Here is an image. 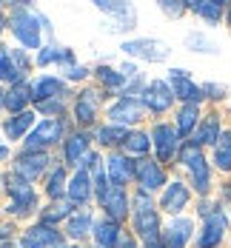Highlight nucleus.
<instances>
[{"mask_svg":"<svg viewBox=\"0 0 231 248\" xmlns=\"http://www.w3.org/2000/svg\"><path fill=\"white\" fill-rule=\"evenodd\" d=\"M214 160H217V166H220L223 171H229V169H231V131L220 137L217 151H214Z\"/></svg>","mask_w":231,"mask_h":248,"instance_id":"a878e982","label":"nucleus"},{"mask_svg":"<svg viewBox=\"0 0 231 248\" xmlns=\"http://www.w3.org/2000/svg\"><path fill=\"white\" fill-rule=\"evenodd\" d=\"M23 246L26 248H43V246H60V234L49 228V225H40V228H29L23 234Z\"/></svg>","mask_w":231,"mask_h":248,"instance_id":"2eb2a0df","label":"nucleus"},{"mask_svg":"<svg viewBox=\"0 0 231 248\" xmlns=\"http://www.w3.org/2000/svg\"><path fill=\"white\" fill-rule=\"evenodd\" d=\"M31 120H34V114H26V111H23V114H17V117H12V120L6 123V134H9L12 140H17L26 128L31 125Z\"/></svg>","mask_w":231,"mask_h":248,"instance_id":"cd10ccee","label":"nucleus"},{"mask_svg":"<svg viewBox=\"0 0 231 248\" xmlns=\"http://www.w3.org/2000/svg\"><path fill=\"white\" fill-rule=\"evenodd\" d=\"M185 202H188V188L183 186V183H171L169 188H166V194H163V208L169 211V214H177L185 208Z\"/></svg>","mask_w":231,"mask_h":248,"instance_id":"dca6fc26","label":"nucleus"},{"mask_svg":"<svg viewBox=\"0 0 231 248\" xmlns=\"http://www.w3.org/2000/svg\"><path fill=\"white\" fill-rule=\"evenodd\" d=\"M86 149H89V137H86V134L69 137V140H66V160H69V163H77L80 154H86Z\"/></svg>","mask_w":231,"mask_h":248,"instance_id":"393cba45","label":"nucleus"},{"mask_svg":"<svg viewBox=\"0 0 231 248\" xmlns=\"http://www.w3.org/2000/svg\"><path fill=\"white\" fill-rule=\"evenodd\" d=\"M229 20H231V6H229Z\"/></svg>","mask_w":231,"mask_h":248,"instance_id":"de8ad7c7","label":"nucleus"},{"mask_svg":"<svg viewBox=\"0 0 231 248\" xmlns=\"http://www.w3.org/2000/svg\"><path fill=\"white\" fill-rule=\"evenodd\" d=\"M40 111H57V114H60V111H63V100H49V103H40Z\"/></svg>","mask_w":231,"mask_h":248,"instance_id":"ea45409f","label":"nucleus"},{"mask_svg":"<svg viewBox=\"0 0 231 248\" xmlns=\"http://www.w3.org/2000/svg\"><path fill=\"white\" fill-rule=\"evenodd\" d=\"M69 77H72V80H80V77H86V69H83V66H80V69H72Z\"/></svg>","mask_w":231,"mask_h":248,"instance_id":"37998d69","label":"nucleus"},{"mask_svg":"<svg viewBox=\"0 0 231 248\" xmlns=\"http://www.w3.org/2000/svg\"><path fill=\"white\" fill-rule=\"evenodd\" d=\"M152 137H154V146H157L160 160H171L174 151H177V131H174L171 125L160 123V125H154Z\"/></svg>","mask_w":231,"mask_h":248,"instance_id":"9d476101","label":"nucleus"},{"mask_svg":"<svg viewBox=\"0 0 231 248\" xmlns=\"http://www.w3.org/2000/svg\"><path fill=\"white\" fill-rule=\"evenodd\" d=\"M197 123V106H185L180 111V120H177V134H191V128Z\"/></svg>","mask_w":231,"mask_h":248,"instance_id":"2f4dec72","label":"nucleus"},{"mask_svg":"<svg viewBox=\"0 0 231 248\" xmlns=\"http://www.w3.org/2000/svg\"><path fill=\"white\" fill-rule=\"evenodd\" d=\"M183 163L188 166V171H191V180H194V188L200 191V194H205L208 191V186H211V180H208V166H205L203 154L197 151V146L191 143V146H185L183 149Z\"/></svg>","mask_w":231,"mask_h":248,"instance_id":"7ed1b4c3","label":"nucleus"},{"mask_svg":"<svg viewBox=\"0 0 231 248\" xmlns=\"http://www.w3.org/2000/svg\"><path fill=\"white\" fill-rule=\"evenodd\" d=\"M188 237H191V223L188 220H174L166 231V240H163L166 246L163 248H183L188 243Z\"/></svg>","mask_w":231,"mask_h":248,"instance_id":"f3484780","label":"nucleus"},{"mask_svg":"<svg viewBox=\"0 0 231 248\" xmlns=\"http://www.w3.org/2000/svg\"><path fill=\"white\" fill-rule=\"evenodd\" d=\"M134 174V166H128L126 157H120V154H114V157H108V177H111V183L117 186V188H123L126 186V180Z\"/></svg>","mask_w":231,"mask_h":248,"instance_id":"a211bd4d","label":"nucleus"},{"mask_svg":"<svg viewBox=\"0 0 231 248\" xmlns=\"http://www.w3.org/2000/svg\"><path fill=\"white\" fill-rule=\"evenodd\" d=\"M69 214V205L66 202H60V205H51V211L43 214V223H54V220H63Z\"/></svg>","mask_w":231,"mask_h":248,"instance_id":"58836bf2","label":"nucleus"},{"mask_svg":"<svg viewBox=\"0 0 231 248\" xmlns=\"http://www.w3.org/2000/svg\"><path fill=\"white\" fill-rule=\"evenodd\" d=\"M29 100H31V94L26 92L23 86H15L12 92H6V108H12V111H20Z\"/></svg>","mask_w":231,"mask_h":248,"instance_id":"c85d7f7f","label":"nucleus"},{"mask_svg":"<svg viewBox=\"0 0 231 248\" xmlns=\"http://www.w3.org/2000/svg\"><path fill=\"white\" fill-rule=\"evenodd\" d=\"M188 9L194 15H200L205 20H220L223 17V3H211V0H203V3H188Z\"/></svg>","mask_w":231,"mask_h":248,"instance_id":"5701e85b","label":"nucleus"},{"mask_svg":"<svg viewBox=\"0 0 231 248\" xmlns=\"http://www.w3.org/2000/svg\"><path fill=\"white\" fill-rule=\"evenodd\" d=\"M134 177L140 180V186L146 188V191H152V188H160L163 186V169L152 163V160H140V163H134Z\"/></svg>","mask_w":231,"mask_h":248,"instance_id":"9b49d317","label":"nucleus"},{"mask_svg":"<svg viewBox=\"0 0 231 248\" xmlns=\"http://www.w3.org/2000/svg\"><path fill=\"white\" fill-rule=\"evenodd\" d=\"M117 123H137L140 117H143V103L134 97H120L114 106H111V111H108Z\"/></svg>","mask_w":231,"mask_h":248,"instance_id":"f8f14e48","label":"nucleus"},{"mask_svg":"<svg viewBox=\"0 0 231 248\" xmlns=\"http://www.w3.org/2000/svg\"><path fill=\"white\" fill-rule=\"evenodd\" d=\"M72 63V51L69 49H54V46H49V49H43L40 54H37V63L40 66H46V63Z\"/></svg>","mask_w":231,"mask_h":248,"instance_id":"bb28decb","label":"nucleus"},{"mask_svg":"<svg viewBox=\"0 0 231 248\" xmlns=\"http://www.w3.org/2000/svg\"><path fill=\"white\" fill-rule=\"evenodd\" d=\"M60 92H63V83H60L57 77H37V80L31 83V100H34V103H49V100H54Z\"/></svg>","mask_w":231,"mask_h":248,"instance_id":"4468645a","label":"nucleus"},{"mask_svg":"<svg viewBox=\"0 0 231 248\" xmlns=\"http://www.w3.org/2000/svg\"><path fill=\"white\" fill-rule=\"evenodd\" d=\"M126 149L131 151V154H143V151H149V134H140V131L128 134Z\"/></svg>","mask_w":231,"mask_h":248,"instance_id":"f704fd0d","label":"nucleus"},{"mask_svg":"<svg viewBox=\"0 0 231 248\" xmlns=\"http://www.w3.org/2000/svg\"><path fill=\"white\" fill-rule=\"evenodd\" d=\"M89 191H92V183H89V174L86 171H77L69 183V197L72 202H86L89 200Z\"/></svg>","mask_w":231,"mask_h":248,"instance_id":"4be33fe9","label":"nucleus"},{"mask_svg":"<svg viewBox=\"0 0 231 248\" xmlns=\"http://www.w3.org/2000/svg\"><path fill=\"white\" fill-rule=\"evenodd\" d=\"M46 163H49V157H46L43 151H26V154H20V157H17L15 174H20V177H26V180L31 183L37 174L46 169Z\"/></svg>","mask_w":231,"mask_h":248,"instance_id":"1a4fd4ad","label":"nucleus"},{"mask_svg":"<svg viewBox=\"0 0 231 248\" xmlns=\"http://www.w3.org/2000/svg\"><path fill=\"white\" fill-rule=\"evenodd\" d=\"M171 100H174V92H171L163 80L149 83L146 92H143V106H149L152 111H166V108L171 106Z\"/></svg>","mask_w":231,"mask_h":248,"instance_id":"423d86ee","label":"nucleus"},{"mask_svg":"<svg viewBox=\"0 0 231 248\" xmlns=\"http://www.w3.org/2000/svg\"><path fill=\"white\" fill-rule=\"evenodd\" d=\"M6 154H9V149H6V146H3V143H0V160H3V157H6Z\"/></svg>","mask_w":231,"mask_h":248,"instance_id":"c03bdc74","label":"nucleus"},{"mask_svg":"<svg viewBox=\"0 0 231 248\" xmlns=\"http://www.w3.org/2000/svg\"><path fill=\"white\" fill-rule=\"evenodd\" d=\"M223 231H226V217L220 211H211L205 217V228H203V234H200L197 248H217L220 240H223Z\"/></svg>","mask_w":231,"mask_h":248,"instance_id":"0eeeda50","label":"nucleus"},{"mask_svg":"<svg viewBox=\"0 0 231 248\" xmlns=\"http://www.w3.org/2000/svg\"><path fill=\"white\" fill-rule=\"evenodd\" d=\"M97 77H100V83H106V86H120L126 77H123V72H114V69H97Z\"/></svg>","mask_w":231,"mask_h":248,"instance_id":"e433bc0d","label":"nucleus"},{"mask_svg":"<svg viewBox=\"0 0 231 248\" xmlns=\"http://www.w3.org/2000/svg\"><path fill=\"white\" fill-rule=\"evenodd\" d=\"M3 103H6V94H3V92H0V106H3Z\"/></svg>","mask_w":231,"mask_h":248,"instance_id":"a18cd8bd","label":"nucleus"},{"mask_svg":"<svg viewBox=\"0 0 231 248\" xmlns=\"http://www.w3.org/2000/svg\"><path fill=\"white\" fill-rule=\"evenodd\" d=\"M100 202H103V208L108 211V217H111V220H123V217H126L128 197H126V191H123V188L111 186V188H108V194H106Z\"/></svg>","mask_w":231,"mask_h":248,"instance_id":"ddd939ff","label":"nucleus"},{"mask_svg":"<svg viewBox=\"0 0 231 248\" xmlns=\"http://www.w3.org/2000/svg\"><path fill=\"white\" fill-rule=\"evenodd\" d=\"M123 51L134 54V57H146V60H166L169 57V46L160 40H131L123 46Z\"/></svg>","mask_w":231,"mask_h":248,"instance_id":"6e6552de","label":"nucleus"},{"mask_svg":"<svg viewBox=\"0 0 231 248\" xmlns=\"http://www.w3.org/2000/svg\"><path fill=\"white\" fill-rule=\"evenodd\" d=\"M217 140H220V120H217V114H211V117H205V123L197 128L194 146H200V143H217Z\"/></svg>","mask_w":231,"mask_h":248,"instance_id":"412c9836","label":"nucleus"},{"mask_svg":"<svg viewBox=\"0 0 231 248\" xmlns=\"http://www.w3.org/2000/svg\"><path fill=\"white\" fill-rule=\"evenodd\" d=\"M0 29H3V17H0Z\"/></svg>","mask_w":231,"mask_h":248,"instance_id":"09e8293b","label":"nucleus"},{"mask_svg":"<svg viewBox=\"0 0 231 248\" xmlns=\"http://www.w3.org/2000/svg\"><path fill=\"white\" fill-rule=\"evenodd\" d=\"M94 117H97V92H83L77 100V120L92 123Z\"/></svg>","mask_w":231,"mask_h":248,"instance_id":"6ab92c4d","label":"nucleus"},{"mask_svg":"<svg viewBox=\"0 0 231 248\" xmlns=\"http://www.w3.org/2000/svg\"><path fill=\"white\" fill-rule=\"evenodd\" d=\"M171 92H174V97L185 100L188 106H197L200 97H203V89L188 80L185 69H174V72H171Z\"/></svg>","mask_w":231,"mask_h":248,"instance_id":"39448f33","label":"nucleus"},{"mask_svg":"<svg viewBox=\"0 0 231 248\" xmlns=\"http://www.w3.org/2000/svg\"><path fill=\"white\" fill-rule=\"evenodd\" d=\"M0 77L3 80H20V69L15 66V57L9 54V49L6 46H0Z\"/></svg>","mask_w":231,"mask_h":248,"instance_id":"b1692460","label":"nucleus"},{"mask_svg":"<svg viewBox=\"0 0 231 248\" xmlns=\"http://www.w3.org/2000/svg\"><path fill=\"white\" fill-rule=\"evenodd\" d=\"M63 183H66V171L57 169V171L49 177V194L51 197H60V194H63Z\"/></svg>","mask_w":231,"mask_h":248,"instance_id":"4c0bfd02","label":"nucleus"},{"mask_svg":"<svg viewBox=\"0 0 231 248\" xmlns=\"http://www.w3.org/2000/svg\"><path fill=\"white\" fill-rule=\"evenodd\" d=\"M12 31L17 34V40L29 46V49H37L40 43V31H37V15L29 12V9H17L12 15Z\"/></svg>","mask_w":231,"mask_h":248,"instance_id":"f03ea898","label":"nucleus"},{"mask_svg":"<svg viewBox=\"0 0 231 248\" xmlns=\"http://www.w3.org/2000/svg\"><path fill=\"white\" fill-rule=\"evenodd\" d=\"M185 43H188L191 49H197V51H214V43H211L205 34H200V31L188 34V37H185Z\"/></svg>","mask_w":231,"mask_h":248,"instance_id":"c9c22d12","label":"nucleus"},{"mask_svg":"<svg viewBox=\"0 0 231 248\" xmlns=\"http://www.w3.org/2000/svg\"><path fill=\"white\" fill-rule=\"evenodd\" d=\"M89 223H92V217H89V211H80V214H72V220H69V234L72 237H83L86 231H89Z\"/></svg>","mask_w":231,"mask_h":248,"instance_id":"473e14b6","label":"nucleus"},{"mask_svg":"<svg viewBox=\"0 0 231 248\" xmlns=\"http://www.w3.org/2000/svg\"><path fill=\"white\" fill-rule=\"evenodd\" d=\"M9 186V191H12V200H20V197H26V194H34L31 188H29V180L26 177H20V174H9V180H6Z\"/></svg>","mask_w":231,"mask_h":248,"instance_id":"c756f323","label":"nucleus"},{"mask_svg":"<svg viewBox=\"0 0 231 248\" xmlns=\"http://www.w3.org/2000/svg\"><path fill=\"white\" fill-rule=\"evenodd\" d=\"M185 9H188V6H183V3H174V6H171V3H163V12H169V15H174V17L183 15Z\"/></svg>","mask_w":231,"mask_h":248,"instance_id":"a19ab883","label":"nucleus"},{"mask_svg":"<svg viewBox=\"0 0 231 248\" xmlns=\"http://www.w3.org/2000/svg\"><path fill=\"white\" fill-rule=\"evenodd\" d=\"M203 92H208L211 97H223V94H226V89H223V86H214V83H208V86H203Z\"/></svg>","mask_w":231,"mask_h":248,"instance_id":"79ce46f5","label":"nucleus"},{"mask_svg":"<svg viewBox=\"0 0 231 248\" xmlns=\"http://www.w3.org/2000/svg\"><path fill=\"white\" fill-rule=\"evenodd\" d=\"M97 137H100V143H106V146H114V143H126L128 131L123 125H111V128H100Z\"/></svg>","mask_w":231,"mask_h":248,"instance_id":"7c9ffc66","label":"nucleus"},{"mask_svg":"<svg viewBox=\"0 0 231 248\" xmlns=\"http://www.w3.org/2000/svg\"><path fill=\"white\" fill-rule=\"evenodd\" d=\"M34 205H37V197H34V194H26V197L9 202V214H29Z\"/></svg>","mask_w":231,"mask_h":248,"instance_id":"72a5a7b5","label":"nucleus"},{"mask_svg":"<svg viewBox=\"0 0 231 248\" xmlns=\"http://www.w3.org/2000/svg\"><path fill=\"white\" fill-rule=\"evenodd\" d=\"M149 248H160V243H152V246H149Z\"/></svg>","mask_w":231,"mask_h":248,"instance_id":"49530a36","label":"nucleus"},{"mask_svg":"<svg viewBox=\"0 0 231 248\" xmlns=\"http://www.w3.org/2000/svg\"><path fill=\"white\" fill-rule=\"evenodd\" d=\"M137 214H134V228L140 231V237L152 246V243H160V223H157V214L152 208V200H146V191H140L137 200Z\"/></svg>","mask_w":231,"mask_h":248,"instance_id":"f257e3e1","label":"nucleus"},{"mask_svg":"<svg viewBox=\"0 0 231 248\" xmlns=\"http://www.w3.org/2000/svg\"><path fill=\"white\" fill-rule=\"evenodd\" d=\"M94 237H97V246H100V248H114V246H117V240H120L117 223H114V220H103V223H97Z\"/></svg>","mask_w":231,"mask_h":248,"instance_id":"aec40b11","label":"nucleus"},{"mask_svg":"<svg viewBox=\"0 0 231 248\" xmlns=\"http://www.w3.org/2000/svg\"><path fill=\"white\" fill-rule=\"evenodd\" d=\"M60 137H63V123H60V120H46V123H40L31 134H29L26 146H29V151H34V149H43V146L57 143Z\"/></svg>","mask_w":231,"mask_h":248,"instance_id":"20e7f679","label":"nucleus"}]
</instances>
